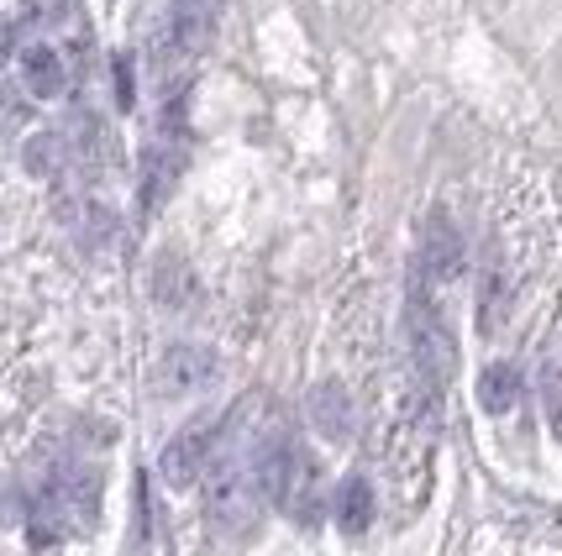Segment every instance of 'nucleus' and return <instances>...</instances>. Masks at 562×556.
Here are the masks:
<instances>
[{"mask_svg":"<svg viewBox=\"0 0 562 556\" xmlns=\"http://www.w3.org/2000/svg\"><path fill=\"white\" fill-rule=\"evenodd\" d=\"M58 163H64V137H58V132H37L22 152V169L32 173V179H53Z\"/></svg>","mask_w":562,"mask_h":556,"instance_id":"13","label":"nucleus"},{"mask_svg":"<svg viewBox=\"0 0 562 556\" xmlns=\"http://www.w3.org/2000/svg\"><path fill=\"white\" fill-rule=\"evenodd\" d=\"M153 384H158L164 399H190V394L216 384V352L200 347V341H173V347H164V358H158Z\"/></svg>","mask_w":562,"mask_h":556,"instance_id":"6","label":"nucleus"},{"mask_svg":"<svg viewBox=\"0 0 562 556\" xmlns=\"http://www.w3.org/2000/svg\"><path fill=\"white\" fill-rule=\"evenodd\" d=\"M263 484H258V462L226 457L216 446V462H211V488H205V525L221 535V541H243V535L258 531V514H263Z\"/></svg>","mask_w":562,"mask_h":556,"instance_id":"2","label":"nucleus"},{"mask_svg":"<svg viewBox=\"0 0 562 556\" xmlns=\"http://www.w3.org/2000/svg\"><path fill=\"white\" fill-rule=\"evenodd\" d=\"M111 69H116V105H122V111H132V105H137V79H132V58H126V53H116V64H111Z\"/></svg>","mask_w":562,"mask_h":556,"instance_id":"15","label":"nucleus"},{"mask_svg":"<svg viewBox=\"0 0 562 556\" xmlns=\"http://www.w3.org/2000/svg\"><path fill=\"white\" fill-rule=\"evenodd\" d=\"M22 11L32 16V22H64L69 16V0H22Z\"/></svg>","mask_w":562,"mask_h":556,"instance_id":"16","label":"nucleus"},{"mask_svg":"<svg viewBox=\"0 0 562 556\" xmlns=\"http://www.w3.org/2000/svg\"><path fill=\"white\" fill-rule=\"evenodd\" d=\"M420 273H426V284H452V279H463V226L452 220L447 205H431V216H426V231H420Z\"/></svg>","mask_w":562,"mask_h":556,"instance_id":"7","label":"nucleus"},{"mask_svg":"<svg viewBox=\"0 0 562 556\" xmlns=\"http://www.w3.org/2000/svg\"><path fill=\"white\" fill-rule=\"evenodd\" d=\"M411 358H416V373L426 388H447L458 373V341L437 315V305H426V299L411 305Z\"/></svg>","mask_w":562,"mask_h":556,"instance_id":"4","label":"nucleus"},{"mask_svg":"<svg viewBox=\"0 0 562 556\" xmlns=\"http://www.w3.org/2000/svg\"><path fill=\"white\" fill-rule=\"evenodd\" d=\"M541 394H547V420H552V431L562 435V373H552V378L541 384Z\"/></svg>","mask_w":562,"mask_h":556,"instance_id":"17","label":"nucleus"},{"mask_svg":"<svg viewBox=\"0 0 562 556\" xmlns=\"http://www.w3.org/2000/svg\"><path fill=\"white\" fill-rule=\"evenodd\" d=\"M16 69H22V84L37 100H58L69 90V69H64L58 48H48V43H26V48H16Z\"/></svg>","mask_w":562,"mask_h":556,"instance_id":"10","label":"nucleus"},{"mask_svg":"<svg viewBox=\"0 0 562 556\" xmlns=\"http://www.w3.org/2000/svg\"><path fill=\"white\" fill-rule=\"evenodd\" d=\"M53 499H58V509H64V520H69V531H95L100 520V473L95 467H79V462H69V467H58L48 478Z\"/></svg>","mask_w":562,"mask_h":556,"instance_id":"8","label":"nucleus"},{"mask_svg":"<svg viewBox=\"0 0 562 556\" xmlns=\"http://www.w3.org/2000/svg\"><path fill=\"white\" fill-rule=\"evenodd\" d=\"M258 484H263V499L273 509H284L294 520H316V504H321V473H316V457L305 441L294 435H269L258 452Z\"/></svg>","mask_w":562,"mask_h":556,"instance_id":"1","label":"nucleus"},{"mask_svg":"<svg viewBox=\"0 0 562 556\" xmlns=\"http://www.w3.org/2000/svg\"><path fill=\"white\" fill-rule=\"evenodd\" d=\"M216 420H190L184 431L169 435V446L158 452V478L169 488H195L205 473H211V462H216Z\"/></svg>","mask_w":562,"mask_h":556,"instance_id":"5","label":"nucleus"},{"mask_svg":"<svg viewBox=\"0 0 562 556\" xmlns=\"http://www.w3.org/2000/svg\"><path fill=\"white\" fill-rule=\"evenodd\" d=\"M305 415H311V425H316L326 441H347V435H352V394H347L337 378H326V384L311 388Z\"/></svg>","mask_w":562,"mask_h":556,"instance_id":"11","label":"nucleus"},{"mask_svg":"<svg viewBox=\"0 0 562 556\" xmlns=\"http://www.w3.org/2000/svg\"><path fill=\"white\" fill-rule=\"evenodd\" d=\"M164 184H169V173H164V147H147L143 152V205L147 211L164 200Z\"/></svg>","mask_w":562,"mask_h":556,"instance_id":"14","label":"nucleus"},{"mask_svg":"<svg viewBox=\"0 0 562 556\" xmlns=\"http://www.w3.org/2000/svg\"><path fill=\"white\" fill-rule=\"evenodd\" d=\"M226 0H169L164 22L153 32V58L169 69V64H190L216 43V26Z\"/></svg>","mask_w":562,"mask_h":556,"instance_id":"3","label":"nucleus"},{"mask_svg":"<svg viewBox=\"0 0 562 556\" xmlns=\"http://www.w3.org/2000/svg\"><path fill=\"white\" fill-rule=\"evenodd\" d=\"M479 405L490 415H510L520 405V367L515 363H490L479 373Z\"/></svg>","mask_w":562,"mask_h":556,"instance_id":"12","label":"nucleus"},{"mask_svg":"<svg viewBox=\"0 0 562 556\" xmlns=\"http://www.w3.org/2000/svg\"><path fill=\"white\" fill-rule=\"evenodd\" d=\"M373 514H379V493H373V484H368L363 473H347L342 484H337V499H331L337 531L358 541V535L373 531Z\"/></svg>","mask_w":562,"mask_h":556,"instance_id":"9","label":"nucleus"}]
</instances>
